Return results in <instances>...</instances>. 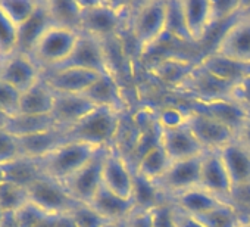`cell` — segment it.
I'll list each match as a JSON object with an SVG mask.
<instances>
[{"instance_id":"5b68a950","label":"cell","mask_w":250,"mask_h":227,"mask_svg":"<svg viewBox=\"0 0 250 227\" xmlns=\"http://www.w3.org/2000/svg\"><path fill=\"white\" fill-rule=\"evenodd\" d=\"M80 33L53 25L49 28L30 55L40 67L42 72L62 65L72 53Z\"/></svg>"},{"instance_id":"9a60e30c","label":"cell","mask_w":250,"mask_h":227,"mask_svg":"<svg viewBox=\"0 0 250 227\" xmlns=\"http://www.w3.org/2000/svg\"><path fill=\"white\" fill-rule=\"evenodd\" d=\"M216 53L241 64H250V14H243L222 34Z\"/></svg>"},{"instance_id":"9c48e42d","label":"cell","mask_w":250,"mask_h":227,"mask_svg":"<svg viewBox=\"0 0 250 227\" xmlns=\"http://www.w3.org/2000/svg\"><path fill=\"white\" fill-rule=\"evenodd\" d=\"M186 126L205 151H221L229 142L237 139V136L224 124L196 109L187 111Z\"/></svg>"},{"instance_id":"603a6c76","label":"cell","mask_w":250,"mask_h":227,"mask_svg":"<svg viewBox=\"0 0 250 227\" xmlns=\"http://www.w3.org/2000/svg\"><path fill=\"white\" fill-rule=\"evenodd\" d=\"M18 139H20L21 155L33 159H43L55 149H58L59 146L68 142L66 129L62 127H56L43 133L18 137Z\"/></svg>"},{"instance_id":"4fadbf2b","label":"cell","mask_w":250,"mask_h":227,"mask_svg":"<svg viewBox=\"0 0 250 227\" xmlns=\"http://www.w3.org/2000/svg\"><path fill=\"white\" fill-rule=\"evenodd\" d=\"M100 77L99 72L72 68V67H62V68H52L42 72V78L47 83V86L55 93H72V94H83L87 89Z\"/></svg>"},{"instance_id":"836d02e7","label":"cell","mask_w":250,"mask_h":227,"mask_svg":"<svg viewBox=\"0 0 250 227\" xmlns=\"http://www.w3.org/2000/svg\"><path fill=\"white\" fill-rule=\"evenodd\" d=\"M205 227H243L249 220L229 202H222L213 209L196 217Z\"/></svg>"},{"instance_id":"e575fe53","label":"cell","mask_w":250,"mask_h":227,"mask_svg":"<svg viewBox=\"0 0 250 227\" xmlns=\"http://www.w3.org/2000/svg\"><path fill=\"white\" fill-rule=\"evenodd\" d=\"M165 36H169L178 42H193L183 9V0H167Z\"/></svg>"},{"instance_id":"ee69618b","label":"cell","mask_w":250,"mask_h":227,"mask_svg":"<svg viewBox=\"0 0 250 227\" xmlns=\"http://www.w3.org/2000/svg\"><path fill=\"white\" fill-rule=\"evenodd\" d=\"M150 214H152V227H178L177 209L171 204V201L159 204L158 206L150 209Z\"/></svg>"},{"instance_id":"277c9868","label":"cell","mask_w":250,"mask_h":227,"mask_svg":"<svg viewBox=\"0 0 250 227\" xmlns=\"http://www.w3.org/2000/svg\"><path fill=\"white\" fill-rule=\"evenodd\" d=\"M167 0H147L139 5L131 18V34L142 52L149 50L165 36Z\"/></svg>"},{"instance_id":"680465c9","label":"cell","mask_w":250,"mask_h":227,"mask_svg":"<svg viewBox=\"0 0 250 227\" xmlns=\"http://www.w3.org/2000/svg\"><path fill=\"white\" fill-rule=\"evenodd\" d=\"M243 227H250V221H247V223H246V224H244Z\"/></svg>"},{"instance_id":"b9f144b4","label":"cell","mask_w":250,"mask_h":227,"mask_svg":"<svg viewBox=\"0 0 250 227\" xmlns=\"http://www.w3.org/2000/svg\"><path fill=\"white\" fill-rule=\"evenodd\" d=\"M158 124L164 130H172L180 129L187 124V111H183L178 106L168 105L165 106L158 115H156Z\"/></svg>"},{"instance_id":"4316f807","label":"cell","mask_w":250,"mask_h":227,"mask_svg":"<svg viewBox=\"0 0 250 227\" xmlns=\"http://www.w3.org/2000/svg\"><path fill=\"white\" fill-rule=\"evenodd\" d=\"M183 9L193 42H200L213 25L210 0H183Z\"/></svg>"},{"instance_id":"11a10c76","label":"cell","mask_w":250,"mask_h":227,"mask_svg":"<svg viewBox=\"0 0 250 227\" xmlns=\"http://www.w3.org/2000/svg\"><path fill=\"white\" fill-rule=\"evenodd\" d=\"M9 117H11V115H8V114H5V112L0 111V129H5V127H6Z\"/></svg>"},{"instance_id":"f6af8a7d","label":"cell","mask_w":250,"mask_h":227,"mask_svg":"<svg viewBox=\"0 0 250 227\" xmlns=\"http://www.w3.org/2000/svg\"><path fill=\"white\" fill-rule=\"evenodd\" d=\"M20 99L21 93L17 89L0 80V111L11 117L17 115L20 108Z\"/></svg>"},{"instance_id":"d4e9b609","label":"cell","mask_w":250,"mask_h":227,"mask_svg":"<svg viewBox=\"0 0 250 227\" xmlns=\"http://www.w3.org/2000/svg\"><path fill=\"white\" fill-rule=\"evenodd\" d=\"M169 201L175 206L177 211L193 215V217L202 215L224 202L218 199L215 195H212L210 192L202 189L200 186L177 193L175 196L169 198Z\"/></svg>"},{"instance_id":"74e56055","label":"cell","mask_w":250,"mask_h":227,"mask_svg":"<svg viewBox=\"0 0 250 227\" xmlns=\"http://www.w3.org/2000/svg\"><path fill=\"white\" fill-rule=\"evenodd\" d=\"M37 6L39 0H0V8L17 27H21L36 12Z\"/></svg>"},{"instance_id":"cb8c5ba5","label":"cell","mask_w":250,"mask_h":227,"mask_svg":"<svg viewBox=\"0 0 250 227\" xmlns=\"http://www.w3.org/2000/svg\"><path fill=\"white\" fill-rule=\"evenodd\" d=\"M55 103V91L40 78L28 90L21 93L18 114L25 115H52Z\"/></svg>"},{"instance_id":"83f0119b","label":"cell","mask_w":250,"mask_h":227,"mask_svg":"<svg viewBox=\"0 0 250 227\" xmlns=\"http://www.w3.org/2000/svg\"><path fill=\"white\" fill-rule=\"evenodd\" d=\"M96 106H109L122 112L124 96L119 89V83L113 74H100V77L84 93Z\"/></svg>"},{"instance_id":"ba28073f","label":"cell","mask_w":250,"mask_h":227,"mask_svg":"<svg viewBox=\"0 0 250 227\" xmlns=\"http://www.w3.org/2000/svg\"><path fill=\"white\" fill-rule=\"evenodd\" d=\"M107 148L100 149L83 168L69 177L63 186L80 204H90L97 190L103 186V164Z\"/></svg>"},{"instance_id":"8fae6325","label":"cell","mask_w":250,"mask_h":227,"mask_svg":"<svg viewBox=\"0 0 250 227\" xmlns=\"http://www.w3.org/2000/svg\"><path fill=\"white\" fill-rule=\"evenodd\" d=\"M199 186L224 202L231 201L234 186L222 162L219 151H206L203 154L200 161Z\"/></svg>"},{"instance_id":"6f0895ef","label":"cell","mask_w":250,"mask_h":227,"mask_svg":"<svg viewBox=\"0 0 250 227\" xmlns=\"http://www.w3.org/2000/svg\"><path fill=\"white\" fill-rule=\"evenodd\" d=\"M3 215H5V212L0 209V223H2V220H3Z\"/></svg>"},{"instance_id":"ab89813d","label":"cell","mask_w":250,"mask_h":227,"mask_svg":"<svg viewBox=\"0 0 250 227\" xmlns=\"http://www.w3.org/2000/svg\"><path fill=\"white\" fill-rule=\"evenodd\" d=\"M14 215L20 227H40L50 217V214L31 201L24 204Z\"/></svg>"},{"instance_id":"d6986e66","label":"cell","mask_w":250,"mask_h":227,"mask_svg":"<svg viewBox=\"0 0 250 227\" xmlns=\"http://www.w3.org/2000/svg\"><path fill=\"white\" fill-rule=\"evenodd\" d=\"M161 146L169 157L171 162L199 158L206 152L187 126L172 130L162 129Z\"/></svg>"},{"instance_id":"4dcf8cb0","label":"cell","mask_w":250,"mask_h":227,"mask_svg":"<svg viewBox=\"0 0 250 227\" xmlns=\"http://www.w3.org/2000/svg\"><path fill=\"white\" fill-rule=\"evenodd\" d=\"M131 199L136 205V209H142V211H150L159 204L169 201L168 196L158 187L155 182L145 179L136 171H134V184H133Z\"/></svg>"},{"instance_id":"bcb514c9","label":"cell","mask_w":250,"mask_h":227,"mask_svg":"<svg viewBox=\"0 0 250 227\" xmlns=\"http://www.w3.org/2000/svg\"><path fill=\"white\" fill-rule=\"evenodd\" d=\"M212 2V20L213 24L243 11L244 3L240 0H210Z\"/></svg>"},{"instance_id":"f1b7e54d","label":"cell","mask_w":250,"mask_h":227,"mask_svg":"<svg viewBox=\"0 0 250 227\" xmlns=\"http://www.w3.org/2000/svg\"><path fill=\"white\" fill-rule=\"evenodd\" d=\"M2 171L6 182L15 183L25 189H28L34 182L44 176L40 159H33L22 155L8 164H3Z\"/></svg>"},{"instance_id":"6da1fadb","label":"cell","mask_w":250,"mask_h":227,"mask_svg":"<svg viewBox=\"0 0 250 227\" xmlns=\"http://www.w3.org/2000/svg\"><path fill=\"white\" fill-rule=\"evenodd\" d=\"M121 130V111L109 106H96L84 118L66 129L68 140L84 142L97 148L115 146Z\"/></svg>"},{"instance_id":"7c38bea8","label":"cell","mask_w":250,"mask_h":227,"mask_svg":"<svg viewBox=\"0 0 250 227\" xmlns=\"http://www.w3.org/2000/svg\"><path fill=\"white\" fill-rule=\"evenodd\" d=\"M62 67L81 68V69H88V71H94L99 74L110 72L102 40L85 33H80L72 53L62 65L56 68H62Z\"/></svg>"},{"instance_id":"c3c4849f","label":"cell","mask_w":250,"mask_h":227,"mask_svg":"<svg viewBox=\"0 0 250 227\" xmlns=\"http://www.w3.org/2000/svg\"><path fill=\"white\" fill-rule=\"evenodd\" d=\"M229 204H232L243 217H244V212H250V184L243 186V187H235L232 190Z\"/></svg>"},{"instance_id":"f907efd6","label":"cell","mask_w":250,"mask_h":227,"mask_svg":"<svg viewBox=\"0 0 250 227\" xmlns=\"http://www.w3.org/2000/svg\"><path fill=\"white\" fill-rule=\"evenodd\" d=\"M177 226L178 227H205L196 217L177 211Z\"/></svg>"},{"instance_id":"f546056e","label":"cell","mask_w":250,"mask_h":227,"mask_svg":"<svg viewBox=\"0 0 250 227\" xmlns=\"http://www.w3.org/2000/svg\"><path fill=\"white\" fill-rule=\"evenodd\" d=\"M56 127L59 126L56 124L52 115H25V114H17V115L9 117L5 130L17 137H25Z\"/></svg>"},{"instance_id":"816d5d0a","label":"cell","mask_w":250,"mask_h":227,"mask_svg":"<svg viewBox=\"0 0 250 227\" xmlns=\"http://www.w3.org/2000/svg\"><path fill=\"white\" fill-rule=\"evenodd\" d=\"M237 140H240L243 145H246L250 149V115L244 124V127L240 130V133L237 135Z\"/></svg>"},{"instance_id":"44dd1931","label":"cell","mask_w":250,"mask_h":227,"mask_svg":"<svg viewBox=\"0 0 250 227\" xmlns=\"http://www.w3.org/2000/svg\"><path fill=\"white\" fill-rule=\"evenodd\" d=\"M234 189L250 184V149L240 140H232L219 151Z\"/></svg>"},{"instance_id":"30bf717a","label":"cell","mask_w":250,"mask_h":227,"mask_svg":"<svg viewBox=\"0 0 250 227\" xmlns=\"http://www.w3.org/2000/svg\"><path fill=\"white\" fill-rule=\"evenodd\" d=\"M134 184V168L116 148H107L103 164V186L110 192L131 199Z\"/></svg>"},{"instance_id":"9f6ffc18","label":"cell","mask_w":250,"mask_h":227,"mask_svg":"<svg viewBox=\"0 0 250 227\" xmlns=\"http://www.w3.org/2000/svg\"><path fill=\"white\" fill-rule=\"evenodd\" d=\"M3 180H5V177H3V171H2V165H0V184L3 183Z\"/></svg>"},{"instance_id":"7a4b0ae2","label":"cell","mask_w":250,"mask_h":227,"mask_svg":"<svg viewBox=\"0 0 250 227\" xmlns=\"http://www.w3.org/2000/svg\"><path fill=\"white\" fill-rule=\"evenodd\" d=\"M100 149L84 142H74L68 140L52 154L40 159L42 168L44 176L65 183L69 177H72L80 168H83Z\"/></svg>"},{"instance_id":"52a82bcc","label":"cell","mask_w":250,"mask_h":227,"mask_svg":"<svg viewBox=\"0 0 250 227\" xmlns=\"http://www.w3.org/2000/svg\"><path fill=\"white\" fill-rule=\"evenodd\" d=\"M28 196L31 202L50 215H69L80 204L69 195L62 183L47 176L40 177L28 187Z\"/></svg>"},{"instance_id":"8d00e7d4","label":"cell","mask_w":250,"mask_h":227,"mask_svg":"<svg viewBox=\"0 0 250 227\" xmlns=\"http://www.w3.org/2000/svg\"><path fill=\"white\" fill-rule=\"evenodd\" d=\"M28 201H30L28 189L6 180H3V183L0 184V209L5 214L17 212Z\"/></svg>"},{"instance_id":"f35d334b","label":"cell","mask_w":250,"mask_h":227,"mask_svg":"<svg viewBox=\"0 0 250 227\" xmlns=\"http://www.w3.org/2000/svg\"><path fill=\"white\" fill-rule=\"evenodd\" d=\"M18 27L6 17L0 8V58L6 59L17 52Z\"/></svg>"},{"instance_id":"7dc6e473","label":"cell","mask_w":250,"mask_h":227,"mask_svg":"<svg viewBox=\"0 0 250 227\" xmlns=\"http://www.w3.org/2000/svg\"><path fill=\"white\" fill-rule=\"evenodd\" d=\"M231 99L240 103L244 109L250 112V74L234 86Z\"/></svg>"},{"instance_id":"484cf974","label":"cell","mask_w":250,"mask_h":227,"mask_svg":"<svg viewBox=\"0 0 250 227\" xmlns=\"http://www.w3.org/2000/svg\"><path fill=\"white\" fill-rule=\"evenodd\" d=\"M199 64L216 78L232 86H235L238 81H241L244 77L250 74V64H241L232 61L216 52L206 55L205 58H202Z\"/></svg>"},{"instance_id":"8992f818","label":"cell","mask_w":250,"mask_h":227,"mask_svg":"<svg viewBox=\"0 0 250 227\" xmlns=\"http://www.w3.org/2000/svg\"><path fill=\"white\" fill-rule=\"evenodd\" d=\"M175 89L190 96L193 102H212L218 99H231L234 86L216 78L197 64Z\"/></svg>"},{"instance_id":"2e32d148","label":"cell","mask_w":250,"mask_h":227,"mask_svg":"<svg viewBox=\"0 0 250 227\" xmlns=\"http://www.w3.org/2000/svg\"><path fill=\"white\" fill-rule=\"evenodd\" d=\"M202 157L171 162L164 177L156 182L158 187L168 196V199L175 196L177 193L199 186Z\"/></svg>"},{"instance_id":"1f68e13d","label":"cell","mask_w":250,"mask_h":227,"mask_svg":"<svg viewBox=\"0 0 250 227\" xmlns=\"http://www.w3.org/2000/svg\"><path fill=\"white\" fill-rule=\"evenodd\" d=\"M47 6L55 25L78 33L81 31V2H77V0H47Z\"/></svg>"},{"instance_id":"7402d4cb","label":"cell","mask_w":250,"mask_h":227,"mask_svg":"<svg viewBox=\"0 0 250 227\" xmlns=\"http://www.w3.org/2000/svg\"><path fill=\"white\" fill-rule=\"evenodd\" d=\"M96 212H99L106 221H124L127 220L134 211L136 205L133 199L122 198L104 186H102L94 198L88 204Z\"/></svg>"},{"instance_id":"60d3db41","label":"cell","mask_w":250,"mask_h":227,"mask_svg":"<svg viewBox=\"0 0 250 227\" xmlns=\"http://www.w3.org/2000/svg\"><path fill=\"white\" fill-rule=\"evenodd\" d=\"M74 227H102L106 220L88 204H78L69 214Z\"/></svg>"},{"instance_id":"d6a6232c","label":"cell","mask_w":250,"mask_h":227,"mask_svg":"<svg viewBox=\"0 0 250 227\" xmlns=\"http://www.w3.org/2000/svg\"><path fill=\"white\" fill-rule=\"evenodd\" d=\"M171 165V159L161 145L147 151L134 165V171L147 180L158 182L164 177Z\"/></svg>"},{"instance_id":"ac0fdd59","label":"cell","mask_w":250,"mask_h":227,"mask_svg":"<svg viewBox=\"0 0 250 227\" xmlns=\"http://www.w3.org/2000/svg\"><path fill=\"white\" fill-rule=\"evenodd\" d=\"M53 25L55 24H53L52 15L47 6V0H39V6L36 12L21 27H18L17 52L30 56L36 45L44 36V33Z\"/></svg>"},{"instance_id":"f5cc1de1","label":"cell","mask_w":250,"mask_h":227,"mask_svg":"<svg viewBox=\"0 0 250 227\" xmlns=\"http://www.w3.org/2000/svg\"><path fill=\"white\" fill-rule=\"evenodd\" d=\"M0 227H20L17 220H15L14 212H6L3 215V220H2V223H0Z\"/></svg>"},{"instance_id":"5bb4252c","label":"cell","mask_w":250,"mask_h":227,"mask_svg":"<svg viewBox=\"0 0 250 227\" xmlns=\"http://www.w3.org/2000/svg\"><path fill=\"white\" fill-rule=\"evenodd\" d=\"M40 78L42 69L28 55L15 52L0 64V80L17 89L20 93L28 90Z\"/></svg>"},{"instance_id":"d590c367","label":"cell","mask_w":250,"mask_h":227,"mask_svg":"<svg viewBox=\"0 0 250 227\" xmlns=\"http://www.w3.org/2000/svg\"><path fill=\"white\" fill-rule=\"evenodd\" d=\"M196 65L177 58H165L153 67V72L164 81L178 86Z\"/></svg>"},{"instance_id":"3957f363","label":"cell","mask_w":250,"mask_h":227,"mask_svg":"<svg viewBox=\"0 0 250 227\" xmlns=\"http://www.w3.org/2000/svg\"><path fill=\"white\" fill-rule=\"evenodd\" d=\"M81 31L100 40L116 37L125 23L124 5L110 2H81Z\"/></svg>"},{"instance_id":"91938a15","label":"cell","mask_w":250,"mask_h":227,"mask_svg":"<svg viewBox=\"0 0 250 227\" xmlns=\"http://www.w3.org/2000/svg\"><path fill=\"white\" fill-rule=\"evenodd\" d=\"M0 64H2V58H0Z\"/></svg>"},{"instance_id":"ffe728a7","label":"cell","mask_w":250,"mask_h":227,"mask_svg":"<svg viewBox=\"0 0 250 227\" xmlns=\"http://www.w3.org/2000/svg\"><path fill=\"white\" fill-rule=\"evenodd\" d=\"M96 105L83 93H55V103L52 117L56 124L62 129H69L81 118H84L90 111H93Z\"/></svg>"},{"instance_id":"7bdbcfd3","label":"cell","mask_w":250,"mask_h":227,"mask_svg":"<svg viewBox=\"0 0 250 227\" xmlns=\"http://www.w3.org/2000/svg\"><path fill=\"white\" fill-rule=\"evenodd\" d=\"M21 157L20 139L12 133L0 129V165L8 164Z\"/></svg>"},{"instance_id":"db71d44e","label":"cell","mask_w":250,"mask_h":227,"mask_svg":"<svg viewBox=\"0 0 250 227\" xmlns=\"http://www.w3.org/2000/svg\"><path fill=\"white\" fill-rule=\"evenodd\" d=\"M102 227H127V220H124V221H106Z\"/></svg>"},{"instance_id":"681fc988","label":"cell","mask_w":250,"mask_h":227,"mask_svg":"<svg viewBox=\"0 0 250 227\" xmlns=\"http://www.w3.org/2000/svg\"><path fill=\"white\" fill-rule=\"evenodd\" d=\"M127 227H152V214H150V211L136 209L127 218Z\"/></svg>"},{"instance_id":"e0dca14e","label":"cell","mask_w":250,"mask_h":227,"mask_svg":"<svg viewBox=\"0 0 250 227\" xmlns=\"http://www.w3.org/2000/svg\"><path fill=\"white\" fill-rule=\"evenodd\" d=\"M215 118L235 136L244 127L250 112L232 99H218L212 102H193V108Z\"/></svg>"}]
</instances>
